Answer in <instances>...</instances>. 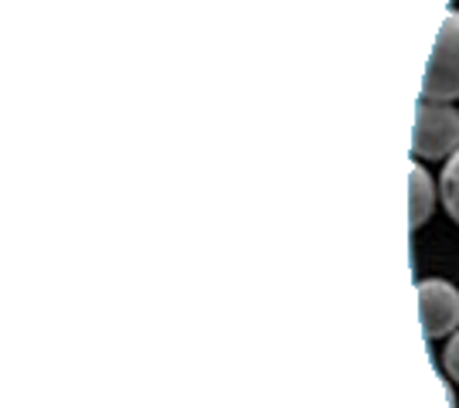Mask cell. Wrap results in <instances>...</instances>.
Listing matches in <instances>:
<instances>
[{"label": "cell", "instance_id": "1", "mask_svg": "<svg viewBox=\"0 0 459 408\" xmlns=\"http://www.w3.org/2000/svg\"><path fill=\"white\" fill-rule=\"evenodd\" d=\"M459 150V113L449 102L422 99L415 106L411 153L419 161H449Z\"/></svg>", "mask_w": 459, "mask_h": 408}, {"label": "cell", "instance_id": "2", "mask_svg": "<svg viewBox=\"0 0 459 408\" xmlns=\"http://www.w3.org/2000/svg\"><path fill=\"white\" fill-rule=\"evenodd\" d=\"M422 96L432 102L459 99V11H446L443 28L436 34V45L429 55Z\"/></svg>", "mask_w": 459, "mask_h": 408}, {"label": "cell", "instance_id": "3", "mask_svg": "<svg viewBox=\"0 0 459 408\" xmlns=\"http://www.w3.org/2000/svg\"><path fill=\"white\" fill-rule=\"evenodd\" d=\"M419 317L426 341L446 337L459 326V290L446 279H422L419 286Z\"/></svg>", "mask_w": 459, "mask_h": 408}, {"label": "cell", "instance_id": "4", "mask_svg": "<svg viewBox=\"0 0 459 408\" xmlns=\"http://www.w3.org/2000/svg\"><path fill=\"white\" fill-rule=\"evenodd\" d=\"M436 208V187H432V178L426 174V167L411 163L409 170V225L419 229L422 221H429V214Z\"/></svg>", "mask_w": 459, "mask_h": 408}, {"label": "cell", "instance_id": "5", "mask_svg": "<svg viewBox=\"0 0 459 408\" xmlns=\"http://www.w3.org/2000/svg\"><path fill=\"white\" fill-rule=\"evenodd\" d=\"M439 195H443V204L449 218L459 225V150L446 161L443 178H439Z\"/></svg>", "mask_w": 459, "mask_h": 408}, {"label": "cell", "instance_id": "6", "mask_svg": "<svg viewBox=\"0 0 459 408\" xmlns=\"http://www.w3.org/2000/svg\"><path fill=\"white\" fill-rule=\"evenodd\" d=\"M443 368H446V375L453 378L459 385V330L453 334V341L446 343V351H443Z\"/></svg>", "mask_w": 459, "mask_h": 408}]
</instances>
